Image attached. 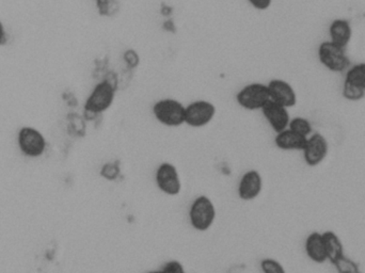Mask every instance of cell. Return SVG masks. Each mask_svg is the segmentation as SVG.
<instances>
[{
  "label": "cell",
  "instance_id": "cell-1",
  "mask_svg": "<svg viewBox=\"0 0 365 273\" xmlns=\"http://www.w3.org/2000/svg\"><path fill=\"white\" fill-rule=\"evenodd\" d=\"M189 223L195 231L207 232L216 221L217 210L207 195H199L189 208Z\"/></svg>",
  "mask_w": 365,
  "mask_h": 273
},
{
  "label": "cell",
  "instance_id": "cell-2",
  "mask_svg": "<svg viewBox=\"0 0 365 273\" xmlns=\"http://www.w3.org/2000/svg\"><path fill=\"white\" fill-rule=\"evenodd\" d=\"M185 108L186 106L180 101L167 98L155 102L152 113L158 123L166 128H175L185 124Z\"/></svg>",
  "mask_w": 365,
  "mask_h": 273
},
{
  "label": "cell",
  "instance_id": "cell-3",
  "mask_svg": "<svg viewBox=\"0 0 365 273\" xmlns=\"http://www.w3.org/2000/svg\"><path fill=\"white\" fill-rule=\"evenodd\" d=\"M235 101L245 110H262L270 102L269 90L265 83H250L236 93Z\"/></svg>",
  "mask_w": 365,
  "mask_h": 273
},
{
  "label": "cell",
  "instance_id": "cell-4",
  "mask_svg": "<svg viewBox=\"0 0 365 273\" xmlns=\"http://www.w3.org/2000/svg\"><path fill=\"white\" fill-rule=\"evenodd\" d=\"M115 100V86L108 81H101L92 89L86 100V113H92V115L106 113L113 106Z\"/></svg>",
  "mask_w": 365,
  "mask_h": 273
},
{
  "label": "cell",
  "instance_id": "cell-5",
  "mask_svg": "<svg viewBox=\"0 0 365 273\" xmlns=\"http://www.w3.org/2000/svg\"><path fill=\"white\" fill-rule=\"evenodd\" d=\"M317 56H319V62L331 72H344L349 70L351 64L346 49L338 46L330 40L321 43Z\"/></svg>",
  "mask_w": 365,
  "mask_h": 273
},
{
  "label": "cell",
  "instance_id": "cell-6",
  "mask_svg": "<svg viewBox=\"0 0 365 273\" xmlns=\"http://www.w3.org/2000/svg\"><path fill=\"white\" fill-rule=\"evenodd\" d=\"M216 115V106L210 101H193L185 108V124L191 128H205Z\"/></svg>",
  "mask_w": 365,
  "mask_h": 273
},
{
  "label": "cell",
  "instance_id": "cell-7",
  "mask_svg": "<svg viewBox=\"0 0 365 273\" xmlns=\"http://www.w3.org/2000/svg\"><path fill=\"white\" fill-rule=\"evenodd\" d=\"M155 182L158 188L168 197H177L182 192V184L179 170L168 161L158 165L155 172Z\"/></svg>",
  "mask_w": 365,
  "mask_h": 273
},
{
  "label": "cell",
  "instance_id": "cell-8",
  "mask_svg": "<svg viewBox=\"0 0 365 273\" xmlns=\"http://www.w3.org/2000/svg\"><path fill=\"white\" fill-rule=\"evenodd\" d=\"M17 145L21 154L29 158L42 156L46 150V140L40 130L25 126L17 134Z\"/></svg>",
  "mask_w": 365,
  "mask_h": 273
},
{
  "label": "cell",
  "instance_id": "cell-9",
  "mask_svg": "<svg viewBox=\"0 0 365 273\" xmlns=\"http://www.w3.org/2000/svg\"><path fill=\"white\" fill-rule=\"evenodd\" d=\"M329 145L327 139L319 133L311 135L307 139L306 146L304 150V163L309 167H317L321 165L328 155Z\"/></svg>",
  "mask_w": 365,
  "mask_h": 273
},
{
  "label": "cell",
  "instance_id": "cell-10",
  "mask_svg": "<svg viewBox=\"0 0 365 273\" xmlns=\"http://www.w3.org/2000/svg\"><path fill=\"white\" fill-rule=\"evenodd\" d=\"M263 177L257 170H248L242 174L238 182L237 193L245 202L257 199L263 190Z\"/></svg>",
  "mask_w": 365,
  "mask_h": 273
},
{
  "label": "cell",
  "instance_id": "cell-11",
  "mask_svg": "<svg viewBox=\"0 0 365 273\" xmlns=\"http://www.w3.org/2000/svg\"><path fill=\"white\" fill-rule=\"evenodd\" d=\"M269 90L270 101L282 105L287 109L297 104V94L291 83L280 78L272 79L267 83Z\"/></svg>",
  "mask_w": 365,
  "mask_h": 273
},
{
  "label": "cell",
  "instance_id": "cell-12",
  "mask_svg": "<svg viewBox=\"0 0 365 273\" xmlns=\"http://www.w3.org/2000/svg\"><path fill=\"white\" fill-rule=\"evenodd\" d=\"M261 111L268 125L276 134L289 128L291 117L287 107L270 101Z\"/></svg>",
  "mask_w": 365,
  "mask_h": 273
},
{
  "label": "cell",
  "instance_id": "cell-13",
  "mask_svg": "<svg viewBox=\"0 0 365 273\" xmlns=\"http://www.w3.org/2000/svg\"><path fill=\"white\" fill-rule=\"evenodd\" d=\"M330 41L338 46L346 49L353 38V28L349 21L345 19H336L329 26Z\"/></svg>",
  "mask_w": 365,
  "mask_h": 273
},
{
  "label": "cell",
  "instance_id": "cell-14",
  "mask_svg": "<svg viewBox=\"0 0 365 273\" xmlns=\"http://www.w3.org/2000/svg\"><path fill=\"white\" fill-rule=\"evenodd\" d=\"M304 250H306L307 257L314 263L324 264L328 261L323 235L319 232H313L307 237Z\"/></svg>",
  "mask_w": 365,
  "mask_h": 273
},
{
  "label": "cell",
  "instance_id": "cell-15",
  "mask_svg": "<svg viewBox=\"0 0 365 273\" xmlns=\"http://www.w3.org/2000/svg\"><path fill=\"white\" fill-rule=\"evenodd\" d=\"M308 138L287 128L274 137V145L282 150H304Z\"/></svg>",
  "mask_w": 365,
  "mask_h": 273
},
{
  "label": "cell",
  "instance_id": "cell-16",
  "mask_svg": "<svg viewBox=\"0 0 365 273\" xmlns=\"http://www.w3.org/2000/svg\"><path fill=\"white\" fill-rule=\"evenodd\" d=\"M322 235H323L328 261L334 262V259L344 254V246H343L342 240L334 232H324Z\"/></svg>",
  "mask_w": 365,
  "mask_h": 273
},
{
  "label": "cell",
  "instance_id": "cell-17",
  "mask_svg": "<svg viewBox=\"0 0 365 273\" xmlns=\"http://www.w3.org/2000/svg\"><path fill=\"white\" fill-rule=\"evenodd\" d=\"M345 81L365 90V62L351 66L347 70Z\"/></svg>",
  "mask_w": 365,
  "mask_h": 273
},
{
  "label": "cell",
  "instance_id": "cell-18",
  "mask_svg": "<svg viewBox=\"0 0 365 273\" xmlns=\"http://www.w3.org/2000/svg\"><path fill=\"white\" fill-rule=\"evenodd\" d=\"M289 130H294L302 136L308 138L312 135V124L304 117H295L291 119L289 124Z\"/></svg>",
  "mask_w": 365,
  "mask_h": 273
},
{
  "label": "cell",
  "instance_id": "cell-19",
  "mask_svg": "<svg viewBox=\"0 0 365 273\" xmlns=\"http://www.w3.org/2000/svg\"><path fill=\"white\" fill-rule=\"evenodd\" d=\"M332 265L336 268L338 273H358L359 272V266L353 259L345 257V254L341 255L338 259L331 262Z\"/></svg>",
  "mask_w": 365,
  "mask_h": 273
},
{
  "label": "cell",
  "instance_id": "cell-20",
  "mask_svg": "<svg viewBox=\"0 0 365 273\" xmlns=\"http://www.w3.org/2000/svg\"><path fill=\"white\" fill-rule=\"evenodd\" d=\"M342 96L345 100L349 101V102H359V101L364 100L365 98V90L349 83V81H344L342 88Z\"/></svg>",
  "mask_w": 365,
  "mask_h": 273
},
{
  "label": "cell",
  "instance_id": "cell-21",
  "mask_svg": "<svg viewBox=\"0 0 365 273\" xmlns=\"http://www.w3.org/2000/svg\"><path fill=\"white\" fill-rule=\"evenodd\" d=\"M259 268H261L263 273H287L285 268L283 267L280 262L270 257L263 259L259 263Z\"/></svg>",
  "mask_w": 365,
  "mask_h": 273
},
{
  "label": "cell",
  "instance_id": "cell-22",
  "mask_svg": "<svg viewBox=\"0 0 365 273\" xmlns=\"http://www.w3.org/2000/svg\"><path fill=\"white\" fill-rule=\"evenodd\" d=\"M160 270L163 273H186L184 265L177 259L167 262Z\"/></svg>",
  "mask_w": 365,
  "mask_h": 273
},
{
  "label": "cell",
  "instance_id": "cell-23",
  "mask_svg": "<svg viewBox=\"0 0 365 273\" xmlns=\"http://www.w3.org/2000/svg\"><path fill=\"white\" fill-rule=\"evenodd\" d=\"M274 0H248L249 4L257 11H267Z\"/></svg>",
  "mask_w": 365,
  "mask_h": 273
},
{
  "label": "cell",
  "instance_id": "cell-24",
  "mask_svg": "<svg viewBox=\"0 0 365 273\" xmlns=\"http://www.w3.org/2000/svg\"><path fill=\"white\" fill-rule=\"evenodd\" d=\"M124 59H125L126 63L132 66V68L138 66L139 57L134 51H126V53H124Z\"/></svg>",
  "mask_w": 365,
  "mask_h": 273
},
{
  "label": "cell",
  "instance_id": "cell-25",
  "mask_svg": "<svg viewBox=\"0 0 365 273\" xmlns=\"http://www.w3.org/2000/svg\"><path fill=\"white\" fill-rule=\"evenodd\" d=\"M6 42V32L4 24L0 21V46Z\"/></svg>",
  "mask_w": 365,
  "mask_h": 273
},
{
  "label": "cell",
  "instance_id": "cell-26",
  "mask_svg": "<svg viewBox=\"0 0 365 273\" xmlns=\"http://www.w3.org/2000/svg\"><path fill=\"white\" fill-rule=\"evenodd\" d=\"M147 273H163L162 270H153V272H149Z\"/></svg>",
  "mask_w": 365,
  "mask_h": 273
},
{
  "label": "cell",
  "instance_id": "cell-27",
  "mask_svg": "<svg viewBox=\"0 0 365 273\" xmlns=\"http://www.w3.org/2000/svg\"><path fill=\"white\" fill-rule=\"evenodd\" d=\"M358 273H361V272H358Z\"/></svg>",
  "mask_w": 365,
  "mask_h": 273
}]
</instances>
